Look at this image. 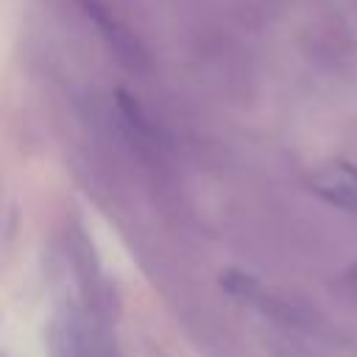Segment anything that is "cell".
<instances>
[{"mask_svg":"<svg viewBox=\"0 0 357 357\" xmlns=\"http://www.w3.org/2000/svg\"><path fill=\"white\" fill-rule=\"evenodd\" d=\"M310 187L329 204L357 212V167H351L346 162L326 165L318 173H312Z\"/></svg>","mask_w":357,"mask_h":357,"instance_id":"cell-1","label":"cell"}]
</instances>
